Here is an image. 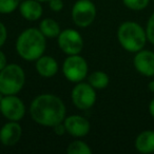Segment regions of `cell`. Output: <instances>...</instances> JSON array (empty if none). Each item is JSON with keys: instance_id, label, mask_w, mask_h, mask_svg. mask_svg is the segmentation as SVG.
I'll use <instances>...</instances> for the list:
<instances>
[{"instance_id": "cell-1", "label": "cell", "mask_w": 154, "mask_h": 154, "mask_svg": "<svg viewBox=\"0 0 154 154\" xmlns=\"http://www.w3.org/2000/svg\"><path fill=\"white\" fill-rule=\"evenodd\" d=\"M66 106L54 94H41L33 99L30 114L35 122L45 127H54L63 122L66 118Z\"/></svg>"}, {"instance_id": "cell-2", "label": "cell", "mask_w": 154, "mask_h": 154, "mask_svg": "<svg viewBox=\"0 0 154 154\" xmlns=\"http://www.w3.org/2000/svg\"><path fill=\"white\" fill-rule=\"evenodd\" d=\"M47 47L45 36L40 30L30 28L24 30L18 36L16 41V50L19 56L24 60L33 61L43 55Z\"/></svg>"}, {"instance_id": "cell-3", "label": "cell", "mask_w": 154, "mask_h": 154, "mask_svg": "<svg viewBox=\"0 0 154 154\" xmlns=\"http://www.w3.org/2000/svg\"><path fill=\"white\" fill-rule=\"evenodd\" d=\"M117 39L120 45L130 53H137L147 42L146 30L134 21L122 22L117 30Z\"/></svg>"}, {"instance_id": "cell-4", "label": "cell", "mask_w": 154, "mask_h": 154, "mask_svg": "<svg viewBox=\"0 0 154 154\" xmlns=\"http://www.w3.org/2000/svg\"><path fill=\"white\" fill-rule=\"evenodd\" d=\"M26 84V74L18 64H7L0 71V92L3 95H16Z\"/></svg>"}, {"instance_id": "cell-5", "label": "cell", "mask_w": 154, "mask_h": 154, "mask_svg": "<svg viewBox=\"0 0 154 154\" xmlns=\"http://www.w3.org/2000/svg\"><path fill=\"white\" fill-rule=\"evenodd\" d=\"M62 73L71 82H80L88 74V63L82 56L69 55L62 64Z\"/></svg>"}, {"instance_id": "cell-6", "label": "cell", "mask_w": 154, "mask_h": 154, "mask_svg": "<svg viewBox=\"0 0 154 154\" xmlns=\"http://www.w3.org/2000/svg\"><path fill=\"white\" fill-rule=\"evenodd\" d=\"M96 17V8L91 0H78L72 9V19L77 26L87 28Z\"/></svg>"}, {"instance_id": "cell-7", "label": "cell", "mask_w": 154, "mask_h": 154, "mask_svg": "<svg viewBox=\"0 0 154 154\" xmlns=\"http://www.w3.org/2000/svg\"><path fill=\"white\" fill-rule=\"evenodd\" d=\"M72 103L79 110H88L94 106L96 101V93L95 89L90 84L78 82L73 88L71 93Z\"/></svg>"}, {"instance_id": "cell-8", "label": "cell", "mask_w": 154, "mask_h": 154, "mask_svg": "<svg viewBox=\"0 0 154 154\" xmlns=\"http://www.w3.org/2000/svg\"><path fill=\"white\" fill-rule=\"evenodd\" d=\"M58 45L66 55H77L84 49V39L75 30L66 29L58 36Z\"/></svg>"}, {"instance_id": "cell-9", "label": "cell", "mask_w": 154, "mask_h": 154, "mask_svg": "<svg viewBox=\"0 0 154 154\" xmlns=\"http://www.w3.org/2000/svg\"><path fill=\"white\" fill-rule=\"evenodd\" d=\"M0 112L7 119L18 122L23 118L26 107L21 99L16 95H5L0 101Z\"/></svg>"}, {"instance_id": "cell-10", "label": "cell", "mask_w": 154, "mask_h": 154, "mask_svg": "<svg viewBox=\"0 0 154 154\" xmlns=\"http://www.w3.org/2000/svg\"><path fill=\"white\" fill-rule=\"evenodd\" d=\"M134 68L139 74L147 77L154 76V52L149 50H140L133 59Z\"/></svg>"}, {"instance_id": "cell-11", "label": "cell", "mask_w": 154, "mask_h": 154, "mask_svg": "<svg viewBox=\"0 0 154 154\" xmlns=\"http://www.w3.org/2000/svg\"><path fill=\"white\" fill-rule=\"evenodd\" d=\"M63 125L66 132L74 137H82L90 131V122L87 118L80 115H71L64 118Z\"/></svg>"}, {"instance_id": "cell-12", "label": "cell", "mask_w": 154, "mask_h": 154, "mask_svg": "<svg viewBox=\"0 0 154 154\" xmlns=\"http://www.w3.org/2000/svg\"><path fill=\"white\" fill-rule=\"evenodd\" d=\"M21 134V126L17 122L11 120V122L3 125L2 128L0 129V141L2 145L7 146V147H11L19 141Z\"/></svg>"}, {"instance_id": "cell-13", "label": "cell", "mask_w": 154, "mask_h": 154, "mask_svg": "<svg viewBox=\"0 0 154 154\" xmlns=\"http://www.w3.org/2000/svg\"><path fill=\"white\" fill-rule=\"evenodd\" d=\"M19 12L24 19L29 21H35L42 15V7L36 0H24L20 3Z\"/></svg>"}, {"instance_id": "cell-14", "label": "cell", "mask_w": 154, "mask_h": 154, "mask_svg": "<svg viewBox=\"0 0 154 154\" xmlns=\"http://www.w3.org/2000/svg\"><path fill=\"white\" fill-rule=\"evenodd\" d=\"M135 149L143 154L154 153V131L146 130L137 135Z\"/></svg>"}, {"instance_id": "cell-15", "label": "cell", "mask_w": 154, "mask_h": 154, "mask_svg": "<svg viewBox=\"0 0 154 154\" xmlns=\"http://www.w3.org/2000/svg\"><path fill=\"white\" fill-rule=\"evenodd\" d=\"M36 71L42 77H53L58 71V63L51 56H41L36 60Z\"/></svg>"}, {"instance_id": "cell-16", "label": "cell", "mask_w": 154, "mask_h": 154, "mask_svg": "<svg viewBox=\"0 0 154 154\" xmlns=\"http://www.w3.org/2000/svg\"><path fill=\"white\" fill-rule=\"evenodd\" d=\"M39 30L48 38H56L60 34V26L56 20L45 18L39 24Z\"/></svg>"}, {"instance_id": "cell-17", "label": "cell", "mask_w": 154, "mask_h": 154, "mask_svg": "<svg viewBox=\"0 0 154 154\" xmlns=\"http://www.w3.org/2000/svg\"><path fill=\"white\" fill-rule=\"evenodd\" d=\"M88 82L94 89L101 90V89L107 88L110 79L107 73L103 72V71H95L92 74L89 75Z\"/></svg>"}, {"instance_id": "cell-18", "label": "cell", "mask_w": 154, "mask_h": 154, "mask_svg": "<svg viewBox=\"0 0 154 154\" xmlns=\"http://www.w3.org/2000/svg\"><path fill=\"white\" fill-rule=\"evenodd\" d=\"M66 152L69 154H91L92 150L86 143L82 140H74L69 145Z\"/></svg>"}, {"instance_id": "cell-19", "label": "cell", "mask_w": 154, "mask_h": 154, "mask_svg": "<svg viewBox=\"0 0 154 154\" xmlns=\"http://www.w3.org/2000/svg\"><path fill=\"white\" fill-rule=\"evenodd\" d=\"M19 1L18 0H0V13L11 14L17 9Z\"/></svg>"}, {"instance_id": "cell-20", "label": "cell", "mask_w": 154, "mask_h": 154, "mask_svg": "<svg viewBox=\"0 0 154 154\" xmlns=\"http://www.w3.org/2000/svg\"><path fill=\"white\" fill-rule=\"evenodd\" d=\"M124 5L133 11H141L149 5V0H122Z\"/></svg>"}, {"instance_id": "cell-21", "label": "cell", "mask_w": 154, "mask_h": 154, "mask_svg": "<svg viewBox=\"0 0 154 154\" xmlns=\"http://www.w3.org/2000/svg\"><path fill=\"white\" fill-rule=\"evenodd\" d=\"M146 34H147L148 41L154 45V13L150 16L149 20H148V22H147Z\"/></svg>"}, {"instance_id": "cell-22", "label": "cell", "mask_w": 154, "mask_h": 154, "mask_svg": "<svg viewBox=\"0 0 154 154\" xmlns=\"http://www.w3.org/2000/svg\"><path fill=\"white\" fill-rule=\"evenodd\" d=\"M49 5H50V9L53 12H60L63 9L62 0H50Z\"/></svg>"}, {"instance_id": "cell-23", "label": "cell", "mask_w": 154, "mask_h": 154, "mask_svg": "<svg viewBox=\"0 0 154 154\" xmlns=\"http://www.w3.org/2000/svg\"><path fill=\"white\" fill-rule=\"evenodd\" d=\"M7 37H8L7 28H5V26L2 22H0V48L5 45V40H7Z\"/></svg>"}, {"instance_id": "cell-24", "label": "cell", "mask_w": 154, "mask_h": 154, "mask_svg": "<svg viewBox=\"0 0 154 154\" xmlns=\"http://www.w3.org/2000/svg\"><path fill=\"white\" fill-rule=\"evenodd\" d=\"M53 128H54V132H55L57 135H63L64 133L66 132L63 122H60V124L56 125V126H54Z\"/></svg>"}, {"instance_id": "cell-25", "label": "cell", "mask_w": 154, "mask_h": 154, "mask_svg": "<svg viewBox=\"0 0 154 154\" xmlns=\"http://www.w3.org/2000/svg\"><path fill=\"white\" fill-rule=\"evenodd\" d=\"M8 64V61H7V57H5V53L2 51H0V71L5 69Z\"/></svg>"}, {"instance_id": "cell-26", "label": "cell", "mask_w": 154, "mask_h": 154, "mask_svg": "<svg viewBox=\"0 0 154 154\" xmlns=\"http://www.w3.org/2000/svg\"><path fill=\"white\" fill-rule=\"evenodd\" d=\"M149 112H150V114H151L152 117L154 118V98L152 99L149 103Z\"/></svg>"}, {"instance_id": "cell-27", "label": "cell", "mask_w": 154, "mask_h": 154, "mask_svg": "<svg viewBox=\"0 0 154 154\" xmlns=\"http://www.w3.org/2000/svg\"><path fill=\"white\" fill-rule=\"evenodd\" d=\"M149 88H150V90H151L152 92H154V82H150V85H149Z\"/></svg>"}, {"instance_id": "cell-28", "label": "cell", "mask_w": 154, "mask_h": 154, "mask_svg": "<svg viewBox=\"0 0 154 154\" xmlns=\"http://www.w3.org/2000/svg\"><path fill=\"white\" fill-rule=\"evenodd\" d=\"M36 1H39V2H45V1H50V0H36Z\"/></svg>"}, {"instance_id": "cell-29", "label": "cell", "mask_w": 154, "mask_h": 154, "mask_svg": "<svg viewBox=\"0 0 154 154\" xmlns=\"http://www.w3.org/2000/svg\"><path fill=\"white\" fill-rule=\"evenodd\" d=\"M2 95H3V94H2V93L0 92V101H1V99H2V97H3V96H2Z\"/></svg>"}, {"instance_id": "cell-30", "label": "cell", "mask_w": 154, "mask_h": 154, "mask_svg": "<svg viewBox=\"0 0 154 154\" xmlns=\"http://www.w3.org/2000/svg\"><path fill=\"white\" fill-rule=\"evenodd\" d=\"M153 1H154V0H153Z\"/></svg>"}]
</instances>
